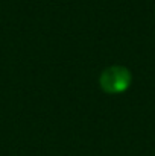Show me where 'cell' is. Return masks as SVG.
I'll use <instances>...</instances> for the list:
<instances>
[{"instance_id":"obj_1","label":"cell","mask_w":155,"mask_h":156,"mask_svg":"<svg viewBox=\"0 0 155 156\" xmlns=\"http://www.w3.org/2000/svg\"><path fill=\"white\" fill-rule=\"evenodd\" d=\"M99 82H101V88L105 93H109V94L123 93L125 90H128L131 83V73L125 67L113 65L103 70Z\"/></svg>"}]
</instances>
